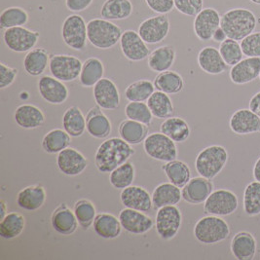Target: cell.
Segmentation results:
<instances>
[{
    "label": "cell",
    "mask_w": 260,
    "mask_h": 260,
    "mask_svg": "<svg viewBox=\"0 0 260 260\" xmlns=\"http://www.w3.org/2000/svg\"><path fill=\"white\" fill-rule=\"evenodd\" d=\"M213 191L212 180L199 176L191 178L182 187V199L191 205H200L206 202Z\"/></svg>",
    "instance_id": "obj_20"
},
{
    "label": "cell",
    "mask_w": 260,
    "mask_h": 260,
    "mask_svg": "<svg viewBox=\"0 0 260 260\" xmlns=\"http://www.w3.org/2000/svg\"><path fill=\"white\" fill-rule=\"evenodd\" d=\"M228 37L226 36L224 30L221 28V27H218L215 32L213 34V40L214 42H217V43H221L223 42L224 40H226Z\"/></svg>",
    "instance_id": "obj_56"
},
{
    "label": "cell",
    "mask_w": 260,
    "mask_h": 260,
    "mask_svg": "<svg viewBox=\"0 0 260 260\" xmlns=\"http://www.w3.org/2000/svg\"><path fill=\"white\" fill-rule=\"evenodd\" d=\"M61 123L63 130L71 138H79L87 131V120L79 107H69L62 115Z\"/></svg>",
    "instance_id": "obj_35"
},
{
    "label": "cell",
    "mask_w": 260,
    "mask_h": 260,
    "mask_svg": "<svg viewBox=\"0 0 260 260\" xmlns=\"http://www.w3.org/2000/svg\"><path fill=\"white\" fill-rule=\"evenodd\" d=\"M136 153L128 142L121 138H110L102 142L95 154V165L102 174H110L113 170L128 162Z\"/></svg>",
    "instance_id": "obj_1"
},
{
    "label": "cell",
    "mask_w": 260,
    "mask_h": 260,
    "mask_svg": "<svg viewBox=\"0 0 260 260\" xmlns=\"http://www.w3.org/2000/svg\"><path fill=\"white\" fill-rule=\"evenodd\" d=\"M93 95L96 106L102 109L113 110L120 106V93L116 84L109 78H103L93 87Z\"/></svg>",
    "instance_id": "obj_18"
},
{
    "label": "cell",
    "mask_w": 260,
    "mask_h": 260,
    "mask_svg": "<svg viewBox=\"0 0 260 260\" xmlns=\"http://www.w3.org/2000/svg\"><path fill=\"white\" fill-rule=\"evenodd\" d=\"M123 35L122 28L106 19H93L87 23L88 41L96 49L107 50L116 46Z\"/></svg>",
    "instance_id": "obj_3"
},
{
    "label": "cell",
    "mask_w": 260,
    "mask_h": 260,
    "mask_svg": "<svg viewBox=\"0 0 260 260\" xmlns=\"http://www.w3.org/2000/svg\"><path fill=\"white\" fill-rule=\"evenodd\" d=\"M37 85L39 95L50 105H62L69 99L70 93L67 85L54 76L40 77Z\"/></svg>",
    "instance_id": "obj_14"
},
{
    "label": "cell",
    "mask_w": 260,
    "mask_h": 260,
    "mask_svg": "<svg viewBox=\"0 0 260 260\" xmlns=\"http://www.w3.org/2000/svg\"><path fill=\"white\" fill-rule=\"evenodd\" d=\"M88 164V159L80 151L70 146L57 156V166L59 172L69 177L81 175L87 169Z\"/></svg>",
    "instance_id": "obj_17"
},
{
    "label": "cell",
    "mask_w": 260,
    "mask_h": 260,
    "mask_svg": "<svg viewBox=\"0 0 260 260\" xmlns=\"http://www.w3.org/2000/svg\"><path fill=\"white\" fill-rule=\"evenodd\" d=\"M73 212L77 218L79 226L84 230H88L95 221L96 211L95 206L88 199H80L74 204Z\"/></svg>",
    "instance_id": "obj_47"
},
{
    "label": "cell",
    "mask_w": 260,
    "mask_h": 260,
    "mask_svg": "<svg viewBox=\"0 0 260 260\" xmlns=\"http://www.w3.org/2000/svg\"><path fill=\"white\" fill-rule=\"evenodd\" d=\"M238 207V196L233 191L228 189L213 190L204 203L205 213L221 217L235 213Z\"/></svg>",
    "instance_id": "obj_9"
},
{
    "label": "cell",
    "mask_w": 260,
    "mask_h": 260,
    "mask_svg": "<svg viewBox=\"0 0 260 260\" xmlns=\"http://www.w3.org/2000/svg\"><path fill=\"white\" fill-rule=\"evenodd\" d=\"M193 233L203 245H215L229 237L230 227L221 216L208 214L196 222Z\"/></svg>",
    "instance_id": "obj_5"
},
{
    "label": "cell",
    "mask_w": 260,
    "mask_h": 260,
    "mask_svg": "<svg viewBox=\"0 0 260 260\" xmlns=\"http://www.w3.org/2000/svg\"><path fill=\"white\" fill-rule=\"evenodd\" d=\"M160 131L176 143L186 142L191 134L189 124L184 119L177 116L166 118L160 126Z\"/></svg>",
    "instance_id": "obj_33"
},
{
    "label": "cell",
    "mask_w": 260,
    "mask_h": 260,
    "mask_svg": "<svg viewBox=\"0 0 260 260\" xmlns=\"http://www.w3.org/2000/svg\"><path fill=\"white\" fill-rule=\"evenodd\" d=\"M120 200L125 208L143 213L149 212L153 208L152 196L145 188L138 185H131L122 190Z\"/></svg>",
    "instance_id": "obj_19"
},
{
    "label": "cell",
    "mask_w": 260,
    "mask_h": 260,
    "mask_svg": "<svg viewBox=\"0 0 260 260\" xmlns=\"http://www.w3.org/2000/svg\"><path fill=\"white\" fill-rule=\"evenodd\" d=\"M14 120L20 128L24 130H34L44 124L45 114L39 107L25 104L16 108Z\"/></svg>",
    "instance_id": "obj_25"
},
{
    "label": "cell",
    "mask_w": 260,
    "mask_h": 260,
    "mask_svg": "<svg viewBox=\"0 0 260 260\" xmlns=\"http://www.w3.org/2000/svg\"><path fill=\"white\" fill-rule=\"evenodd\" d=\"M152 203L155 210L166 206H177L182 199L181 188L171 182H164L156 186L152 193Z\"/></svg>",
    "instance_id": "obj_30"
},
{
    "label": "cell",
    "mask_w": 260,
    "mask_h": 260,
    "mask_svg": "<svg viewBox=\"0 0 260 260\" xmlns=\"http://www.w3.org/2000/svg\"><path fill=\"white\" fill-rule=\"evenodd\" d=\"M154 83L142 79L130 84L125 90V98L129 102H147L155 92Z\"/></svg>",
    "instance_id": "obj_44"
},
{
    "label": "cell",
    "mask_w": 260,
    "mask_h": 260,
    "mask_svg": "<svg viewBox=\"0 0 260 260\" xmlns=\"http://www.w3.org/2000/svg\"><path fill=\"white\" fill-rule=\"evenodd\" d=\"M71 142V137L64 130L54 129L48 132L42 140V148L48 154H59L68 148Z\"/></svg>",
    "instance_id": "obj_41"
},
{
    "label": "cell",
    "mask_w": 260,
    "mask_h": 260,
    "mask_svg": "<svg viewBox=\"0 0 260 260\" xmlns=\"http://www.w3.org/2000/svg\"><path fill=\"white\" fill-rule=\"evenodd\" d=\"M47 199L45 188L40 184L24 187L18 193L17 204L25 212H36L41 209Z\"/></svg>",
    "instance_id": "obj_24"
},
{
    "label": "cell",
    "mask_w": 260,
    "mask_h": 260,
    "mask_svg": "<svg viewBox=\"0 0 260 260\" xmlns=\"http://www.w3.org/2000/svg\"><path fill=\"white\" fill-rule=\"evenodd\" d=\"M176 57V50L172 46L165 45L156 48L148 56L147 66L150 71L162 73L164 71H170V69L175 63Z\"/></svg>",
    "instance_id": "obj_31"
},
{
    "label": "cell",
    "mask_w": 260,
    "mask_h": 260,
    "mask_svg": "<svg viewBox=\"0 0 260 260\" xmlns=\"http://www.w3.org/2000/svg\"><path fill=\"white\" fill-rule=\"evenodd\" d=\"M230 248L236 259H253L256 254L257 243L251 233L248 231H241L233 237Z\"/></svg>",
    "instance_id": "obj_27"
},
{
    "label": "cell",
    "mask_w": 260,
    "mask_h": 260,
    "mask_svg": "<svg viewBox=\"0 0 260 260\" xmlns=\"http://www.w3.org/2000/svg\"><path fill=\"white\" fill-rule=\"evenodd\" d=\"M175 8L182 15L196 17L204 9V0H174Z\"/></svg>",
    "instance_id": "obj_51"
},
{
    "label": "cell",
    "mask_w": 260,
    "mask_h": 260,
    "mask_svg": "<svg viewBox=\"0 0 260 260\" xmlns=\"http://www.w3.org/2000/svg\"><path fill=\"white\" fill-rule=\"evenodd\" d=\"M105 66L104 62L95 57L86 59L83 62L82 71L79 76V83L82 87L91 88L104 78Z\"/></svg>",
    "instance_id": "obj_36"
},
{
    "label": "cell",
    "mask_w": 260,
    "mask_h": 260,
    "mask_svg": "<svg viewBox=\"0 0 260 260\" xmlns=\"http://www.w3.org/2000/svg\"><path fill=\"white\" fill-rule=\"evenodd\" d=\"M61 37L68 47L82 51L87 45V24L82 16L72 14L68 16L61 25Z\"/></svg>",
    "instance_id": "obj_7"
},
{
    "label": "cell",
    "mask_w": 260,
    "mask_h": 260,
    "mask_svg": "<svg viewBox=\"0 0 260 260\" xmlns=\"http://www.w3.org/2000/svg\"><path fill=\"white\" fill-rule=\"evenodd\" d=\"M120 47L126 59L131 61H141L149 56V48L139 32L127 29L120 39Z\"/></svg>",
    "instance_id": "obj_15"
},
{
    "label": "cell",
    "mask_w": 260,
    "mask_h": 260,
    "mask_svg": "<svg viewBox=\"0 0 260 260\" xmlns=\"http://www.w3.org/2000/svg\"><path fill=\"white\" fill-rule=\"evenodd\" d=\"M147 106L150 108L154 117L166 119L171 117L174 113V105L170 95L161 91H155L147 101Z\"/></svg>",
    "instance_id": "obj_42"
},
{
    "label": "cell",
    "mask_w": 260,
    "mask_h": 260,
    "mask_svg": "<svg viewBox=\"0 0 260 260\" xmlns=\"http://www.w3.org/2000/svg\"><path fill=\"white\" fill-rule=\"evenodd\" d=\"M260 58L247 57L231 68L229 77L236 85H245L259 77Z\"/></svg>",
    "instance_id": "obj_23"
},
{
    "label": "cell",
    "mask_w": 260,
    "mask_h": 260,
    "mask_svg": "<svg viewBox=\"0 0 260 260\" xmlns=\"http://www.w3.org/2000/svg\"><path fill=\"white\" fill-rule=\"evenodd\" d=\"M2 37L4 44L9 50L16 53H25L36 47L40 35L38 31L24 26H16L5 29Z\"/></svg>",
    "instance_id": "obj_11"
},
{
    "label": "cell",
    "mask_w": 260,
    "mask_h": 260,
    "mask_svg": "<svg viewBox=\"0 0 260 260\" xmlns=\"http://www.w3.org/2000/svg\"><path fill=\"white\" fill-rule=\"evenodd\" d=\"M143 149L150 158L160 162H170L178 158L176 142L163 133H153L146 137Z\"/></svg>",
    "instance_id": "obj_6"
},
{
    "label": "cell",
    "mask_w": 260,
    "mask_h": 260,
    "mask_svg": "<svg viewBox=\"0 0 260 260\" xmlns=\"http://www.w3.org/2000/svg\"><path fill=\"white\" fill-rule=\"evenodd\" d=\"M125 115L130 120L149 126L152 123L153 114L144 102H130L125 107Z\"/></svg>",
    "instance_id": "obj_48"
},
{
    "label": "cell",
    "mask_w": 260,
    "mask_h": 260,
    "mask_svg": "<svg viewBox=\"0 0 260 260\" xmlns=\"http://www.w3.org/2000/svg\"><path fill=\"white\" fill-rule=\"evenodd\" d=\"M171 29L167 15H157L144 20L139 26V35L147 44H158L169 35Z\"/></svg>",
    "instance_id": "obj_12"
},
{
    "label": "cell",
    "mask_w": 260,
    "mask_h": 260,
    "mask_svg": "<svg viewBox=\"0 0 260 260\" xmlns=\"http://www.w3.org/2000/svg\"><path fill=\"white\" fill-rule=\"evenodd\" d=\"M221 16L214 8H204L194 20L193 28L195 36L201 41H210L213 34L220 27Z\"/></svg>",
    "instance_id": "obj_16"
},
{
    "label": "cell",
    "mask_w": 260,
    "mask_h": 260,
    "mask_svg": "<svg viewBox=\"0 0 260 260\" xmlns=\"http://www.w3.org/2000/svg\"><path fill=\"white\" fill-rule=\"evenodd\" d=\"M101 109V107L96 106L91 108L86 115L87 132L91 137L98 140L107 139L112 131L110 120L102 112Z\"/></svg>",
    "instance_id": "obj_26"
},
{
    "label": "cell",
    "mask_w": 260,
    "mask_h": 260,
    "mask_svg": "<svg viewBox=\"0 0 260 260\" xmlns=\"http://www.w3.org/2000/svg\"><path fill=\"white\" fill-rule=\"evenodd\" d=\"M229 127L236 135L260 133V117L249 108L238 109L229 120Z\"/></svg>",
    "instance_id": "obj_21"
},
{
    "label": "cell",
    "mask_w": 260,
    "mask_h": 260,
    "mask_svg": "<svg viewBox=\"0 0 260 260\" xmlns=\"http://www.w3.org/2000/svg\"><path fill=\"white\" fill-rule=\"evenodd\" d=\"M248 107L251 111L256 113L260 117V91L251 96Z\"/></svg>",
    "instance_id": "obj_55"
},
{
    "label": "cell",
    "mask_w": 260,
    "mask_h": 260,
    "mask_svg": "<svg viewBox=\"0 0 260 260\" xmlns=\"http://www.w3.org/2000/svg\"><path fill=\"white\" fill-rule=\"evenodd\" d=\"M251 3H254V4H257L260 5V0H249Z\"/></svg>",
    "instance_id": "obj_59"
},
{
    "label": "cell",
    "mask_w": 260,
    "mask_h": 260,
    "mask_svg": "<svg viewBox=\"0 0 260 260\" xmlns=\"http://www.w3.org/2000/svg\"><path fill=\"white\" fill-rule=\"evenodd\" d=\"M133 11L130 0H106L101 8V16L108 21H122L130 18Z\"/></svg>",
    "instance_id": "obj_34"
},
{
    "label": "cell",
    "mask_w": 260,
    "mask_h": 260,
    "mask_svg": "<svg viewBox=\"0 0 260 260\" xmlns=\"http://www.w3.org/2000/svg\"><path fill=\"white\" fill-rule=\"evenodd\" d=\"M118 218L123 229L132 235H143L155 225L153 219L143 212L128 208L120 212Z\"/></svg>",
    "instance_id": "obj_13"
},
{
    "label": "cell",
    "mask_w": 260,
    "mask_h": 260,
    "mask_svg": "<svg viewBox=\"0 0 260 260\" xmlns=\"http://www.w3.org/2000/svg\"><path fill=\"white\" fill-rule=\"evenodd\" d=\"M18 75V70L13 69L5 64L0 63V89L8 88L15 82Z\"/></svg>",
    "instance_id": "obj_52"
},
{
    "label": "cell",
    "mask_w": 260,
    "mask_h": 260,
    "mask_svg": "<svg viewBox=\"0 0 260 260\" xmlns=\"http://www.w3.org/2000/svg\"><path fill=\"white\" fill-rule=\"evenodd\" d=\"M228 152L221 145H211L201 150L195 160V170L199 176L213 180L224 169Z\"/></svg>",
    "instance_id": "obj_4"
},
{
    "label": "cell",
    "mask_w": 260,
    "mask_h": 260,
    "mask_svg": "<svg viewBox=\"0 0 260 260\" xmlns=\"http://www.w3.org/2000/svg\"><path fill=\"white\" fill-rule=\"evenodd\" d=\"M50 63V57L43 48H34L26 53L24 59V70L28 75L37 77L42 75Z\"/></svg>",
    "instance_id": "obj_32"
},
{
    "label": "cell",
    "mask_w": 260,
    "mask_h": 260,
    "mask_svg": "<svg viewBox=\"0 0 260 260\" xmlns=\"http://www.w3.org/2000/svg\"><path fill=\"white\" fill-rule=\"evenodd\" d=\"M197 60L202 71L211 75L221 74L228 67L222 59L219 50L213 46L203 48L198 54Z\"/></svg>",
    "instance_id": "obj_28"
},
{
    "label": "cell",
    "mask_w": 260,
    "mask_h": 260,
    "mask_svg": "<svg viewBox=\"0 0 260 260\" xmlns=\"http://www.w3.org/2000/svg\"><path fill=\"white\" fill-rule=\"evenodd\" d=\"M259 79H260V74H259Z\"/></svg>",
    "instance_id": "obj_60"
},
{
    "label": "cell",
    "mask_w": 260,
    "mask_h": 260,
    "mask_svg": "<svg viewBox=\"0 0 260 260\" xmlns=\"http://www.w3.org/2000/svg\"><path fill=\"white\" fill-rule=\"evenodd\" d=\"M83 62L71 55H53L50 58L49 71L52 76L62 82H72L79 78Z\"/></svg>",
    "instance_id": "obj_10"
},
{
    "label": "cell",
    "mask_w": 260,
    "mask_h": 260,
    "mask_svg": "<svg viewBox=\"0 0 260 260\" xmlns=\"http://www.w3.org/2000/svg\"><path fill=\"white\" fill-rule=\"evenodd\" d=\"M93 228L98 236L106 240L118 238L123 230L119 218L111 213H107L96 214Z\"/></svg>",
    "instance_id": "obj_29"
},
{
    "label": "cell",
    "mask_w": 260,
    "mask_h": 260,
    "mask_svg": "<svg viewBox=\"0 0 260 260\" xmlns=\"http://www.w3.org/2000/svg\"><path fill=\"white\" fill-rule=\"evenodd\" d=\"M94 0H66V6L71 12H82L88 9Z\"/></svg>",
    "instance_id": "obj_54"
},
{
    "label": "cell",
    "mask_w": 260,
    "mask_h": 260,
    "mask_svg": "<svg viewBox=\"0 0 260 260\" xmlns=\"http://www.w3.org/2000/svg\"><path fill=\"white\" fill-rule=\"evenodd\" d=\"M145 3L149 9L159 15H167L175 8L174 0H145Z\"/></svg>",
    "instance_id": "obj_53"
},
{
    "label": "cell",
    "mask_w": 260,
    "mask_h": 260,
    "mask_svg": "<svg viewBox=\"0 0 260 260\" xmlns=\"http://www.w3.org/2000/svg\"><path fill=\"white\" fill-rule=\"evenodd\" d=\"M153 83L157 91L164 92L168 95L179 94L184 89V80L176 71H168L159 73Z\"/></svg>",
    "instance_id": "obj_38"
},
{
    "label": "cell",
    "mask_w": 260,
    "mask_h": 260,
    "mask_svg": "<svg viewBox=\"0 0 260 260\" xmlns=\"http://www.w3.org/2000/svg\"><path fill=\"white\" fill-rule=\"evenodd\" d=\"M119 135L122 140L131 145H138L144 142L148 136V129L142 123L127 119L120 124Z\"/></svg>",
    "instance_id": "obj_37"
},
{
    "label": "cell",
    "mask_w": 260,
    "mask_h": 260,
    "mask_svg": "<svg viewBox=\"0 0 260 260\" xmlns=\"http://www.w3.org/2000/svg\"><path fill=\"white\" fill-rule=\"evenodd\" d=\"M25 227V218L19 213H7L0 222V236L13 240L22 235Z\"/></svg>",
    "instance_id": "obj_40"
},
{
    "label": "cell",
    "mask_w": 260,
    "mask_h": 260,
    "mask_svg": "<svg viewBox=\"0 0 260 260\" xmlns=\"http://www.w3.org/2000/svg\"><path fill=\"white\" fill-rule=\"evenodd\" d=\"M165 172L166 177L169 181L179 188L185 186V184L191 179V170L189 166L180 160H173L167 162L162 167Z\"/></svg>",
    "instance_id": "obj_39"
},
{
    "label": "cell",
    "mask_w": 260,
    "mask_h": 260,
    "mask_svg": "<svg viewBox=\"0 0 260 260\" xmlns=\"http://www.w3.org/2000/svg\"><path fill=\"white\" fill-rule=\"evenodd\" d=\"M51 224L59 235L70 236L76 232L79 223L74 212L66 203H62L52 213Z\"/></svg>",
    "instance_id": "obj_22"
},
{
    "label": "cell",
    "mask_w": 260,
    "mask_h": 260,
    "mask_svg": "<svg viewBox=\"0 0 260 260\" xmlns=\"http://www.w3.org/2000/svg\"><path fill=\"white\" fill-rule=\"evenodd\" d=\"M252 177L254 178V180L259 181L260 182V157L256 160L255 164L253 166V169H252Z\"/></svg>",
    "instance_id": "obj_57"
},
{
    "label": "cell",
    "mask_w": 260,
    "mask_h": 260,
    "mask_svg": "<svg viewBox=\"0 0 260 260\" xmlns=\"http://www.w3.org/2000/svg\"><path fill=\"white\" fill-rule=\"evenodd\" d=\"M136 170L133 163L126 162L109 174V182L116 189L123 190L133 185Z\"/></svg>",
    "instance_id": "obj_43"
},
{
    "label": "cell",
    "mask_w": 260,
    "mask_h": 260,
    "mask_svg": "<svg viewBox=\"0 0 260 260\" xmlns=\"http://www.w3.org/2000/svg\"><path fill=\"white\" fill-rule=\"evenodd\" d=\"M244 56L260 58V31H253L241 41Z\"/></svg>",
    "instance_id": "obj_50"
},
{
    "label": "cell",
    "mask_w": 260,
    "mask_h": 260,
    "mask_svg": "<svg viewBox=\"0 0 260 260\" xmlns=\"http://www.w3.org/2000/svg\"><path fill=\"white\" fill-rule=\"evenodd\" d=\"M28 13L22 7H9L4 9L0 15V27L3 29L24 26L28 23Z\"/></svg>",
    "instance_id": "obj_46"
},
{
    "label": "cell",
    "mask_w": 260,
    "mask_h": 260,
    "mask_svg": "<svg viewBox=\"0 0 260 260\" xmlns=\"http://www.w3.org/2000/svg\"><path fill=\"white\" fill-rule=\"evenodd\" d=\"M218 50L228 67H234L244 58L241 44L237 40L231 38H227L223 42H221Z\"/></svg>",
    "instance_id": "obj_49"
},
{
    "label": "cell",
    "mask_w": 260,
    "mask_h": 260,
    "mask_svg": "<svg viewBox=\"0 0 260 260\" xmlns=\"http://www.w3.org/2000/svg\"><path fill=\"white\" fill-rule=\"evenodd\" d=\"M243 209L248 216L260 214V182L252 181L244 190Z\"/></svg>",
    "instance_id": "obj_45"
},
{
    "label": "cell",
    "mask_w": 260,
    "mask_h": 260,
    "mask_svg": "<svg viewBox=\"0 0 260 260\" xmlns=\"http://www.w3.org/2000/svg\"><path fill=\"white\" fill-rule=\"evenodd\" d=\"M257 25L254 13L247 8H233L221 16L220 27L228 38L242 41L252 34Z\"/></svg>",
    "instance_id": "obj_2"
},
{
    "label": "cell",
    "mask_w": 260,
    "mask_h": 260,
    "mask_svg": "<svg viewBox=\"0 0 260 260\" xmlns=\"http://www.w3.org/2000/svg\"><path fill=\"white\" fill-rule=\"evenodd\" d=\"M182 224V214L177 206H166L157 210L155 229L162 240L170 241L178 235Z\"/></svg>",
    "instance_id": "obj_8"
},
{
    "label": "cell",
    "mask_w": 260,
    "mask_h": 260,
    "mask_svg": "<svg viewBox=\"0 0 260 260\" xmlns=\"http://www.w3.org/2000/svg\"><path fill=\"white\" fill-rule=\"evenodd\" d=\"M0 212H1V218H3L7 214V208H6V203L4 200L0 201Z\"/></svg>",
    "instance_id": "obj_58"
}]
</instances>
